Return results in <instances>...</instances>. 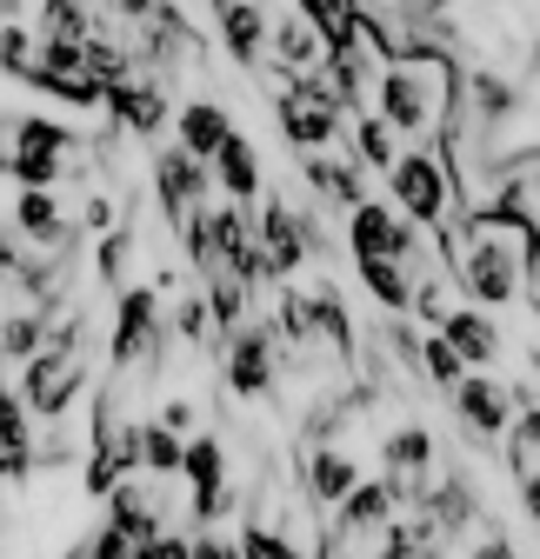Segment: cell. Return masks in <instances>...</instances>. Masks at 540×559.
Returning a JSON list of instances; mask_svg holds the SVG:
<instances>
[{
    "label": "cell",
    "instance_id": "cell-1",
    "mask_svg": "<svg viewBox=\"0 0 540 559\" xmlns=\"http://www.w3.org/2000/svg\"><path fill=\"white\" fill-rule=\"evenodd\" d=\"M67 167H74V133H67L60 120L27 114V120L8 127V167L0 174H14V187H47L54 193V180Z\"/></svg>",
    "mask_w": 540,
    "mask_h": 559
},
{
    "label": "cell",
    "instance_id": "cell-2",
    "mask_svg": "<svg viewBox=\"0 0 540 559\" xmlns=\"http://www.w3.org/2000/svg\"><path fill=\"white\" fill-rule=\"evenodd\" d=\"M387 187H394V206L408 227H447V206H454V174L447 160L434 154H400L387 167Z\"/></svg>",
    "mask_w": 540,
    "mask_h": 559
},
{
    "label": "cell",
    "instance_id": "cell-3",
    "mask_svg": "<svg viewBox=\"0 0 540 559\" xmlns=\"http://www.w3.org/2000/svg\"><path fill=\"white\" fill-rule=\"evenodd\" d=\"M87 386V354H74V346H40V354L21 367V406L40 413V419H60L67 406H74V393Z\"/></svg>",
    "mask_w": 540,
    "mask_h": 559
},
{
    "label": "cell",
    "instance_id": "cell-4",
    "mask_svg": "<svg viewBox=\"0 0 540 559\" xmlns=\"http://www.w3.org/2000/svg\"><path fill=\"white\" fill-rule=\"evenodd\" d=\"M348 247H354V260H400L408 273H421V266H427V253H421L414 227L400 221L394 206H380V200H361L354 214H348Z\"/></svg>",
    "mask_w": 540,
    "mask_h": 559
},
{
    "label": "cell",
    "instance_id": "cell-5",
    "mask_svg": "<svg viewBox=\"0 0 540 559\" xmlns=\"http://www.w3.org/2000/svg\"><path fill=\"white\" fill-rule=\"evenodd\" d=\"M274 120H281V133L294 140L301 154H320L327 140L341 133V100L320 87V74H301V81H287V94H281Z\"/></svg>",
    "mask_w": 540,
    "mask_h": 559
},
{
    "label": "cell",
    "instance_id": "cell-6",
    "mask_svg": "<svg viewBox=\"0 0 540 559\" xmlns=\"http://www.w3.org/2000/svg\"><path fill=\"white\" fill-rule=\"evenodd\" d=\"M167 346V333H161V300H154V287H133V294H120V313H114V367H127V360H148V354H161Z\"/></svg>",
    "mask_w": 540,
    "mask_h": 559
},
{
    "label": "cell",
    "instance_id": "cell-7",
    "mask_svg": "<svg viewBox=\"0 0 540 559\" xmlns=\"http://www.w3.org/2000/svg\"><path fill=\"white\" fill-rule=\"evenodd\" d=\"M227 386L240 400H267V393H274V333H267V326L240 320L227 333Z\"/></svg>",
    "mask_w": 540,
    "mask_h": 559
},
{
    "label": "cell",
    "instance_id": "cell-8",
    "mask_svg": "<svg viewBox=\"0 0 540 559\" xmlns=\"http://www.w3.org/2000/svg\"><path fill=\"white\" fill-rule=\"evenodd\" d=\"M454 413H460V427L474 433V440H507V427H514V400L488 373H467L454 386Z\"/></svg>",
    "mask_w": 540,
    "mask_h": 559
},
{
    "label": "cell",
    "instance_id": "cell-9",
    "mask_svg": "<svg viewBox=\"0 0 540 559\" xmlns=\"http://www.w3.org/2000/svg\"><path fill=\"white\" fill-rule=\"evenodd\" d=\"M180 479L193 486V520H214L227 507V453L214 433H200L180 447Z\"/></svg>",
    "mask_w": 540,
    "mask_h": 559
},
{
    "label": "cell",
    "instance_id": "cell-10",
    "mask_svg": "<svg viewBox=\"0 0 540 559\" xmlns=\"http://www.w3.org/2000/svg\"><path fill=\"white\" fill-rule=\"evenodd\" d=\"M154 187H161V206H167L174 227H187L200 206H208V167L187 160L180 147H167V154L154 160Z\"/></svg>",
    "mask_w": 540,
    "mask_h": 559
},
{
    "label": "cell",
    "instance_id": "cell-11",
    "mask_svg": "<svg viewBox=\"0 0 540 559\" xmlns=\"http://www.w3.org/2000/svg\"><path fill=\"white\" fill-rule=\"evenodd\" d=\"M260 260H267V273H274V280L301 273V260H307V240H301V221H294L287 193L260 206Z\"/></svg>",
    "mask_w": 540,
    "mask_h": 559
},
{
    "label": "cell",
    "instance_id": "cell-12",
    "mask_svg": "<svg viewBox=\"0 0 540 559\" xmlns=\"http://www.w3.org/2000/svg\"><path fill=\"white\" fill-rule=\"evenodd\" d=\"M8 227H14V240H40V247H74V227H67V214H60V200L47 193V187H21L14 193V214H8Z\"/></svg>",
    "mask_w": 540,
    "mask_h": 559
},
{
    "label": "cell",
    "instance_id": "cell-13",
    "mask_svg": "<svg viewBox=\"0 0 540 559\" xmlns=\"http://www.w3.org/2000/svg\"><path fill=\"white\" fill-rule=\"evenodd\" d=\"M107 107H114V120H120L127 133H141V140H154V133L167 127V114H174L167 94H161V81H133V74L107 87Z\"/></svg>",
    "mask_w": 540,
    "mask_h": 559
},
{
    "label": "cell",
    "instance_id": "cell-14",
    "mask_svg": "<svg viewBox=\"0 0 540 559\" xmlns=\"http://www.w3.org/2000/svg\"><path fill=\"white\" fill-rule=\"evenodd\" d=\"M341 520H333V546H348V539H374L387 533V513H394V493H387V479H361L354 493L333 507Z\"/></svg>",
    "mask_w": 540,
    "mask_h": 559
},
{
    "label": "cell",
    "instance_id": "cell-15",
    "mask_svg": "<svg viewBox=\"0 0 540 559\" xmlns=\"http://www.w3.org/2000/svg\"><path fill=\"white\" fill-rule=\"evenodd\" d=\"M441 340L460 354V367H494V360H501V333H494V320H488L481 307H454V313L441 320Z\"/></svg>",
    "mask_w": 540,
    "mask_h": 559
},
{
    "label": "cell",
    "instance_id": "cell-16",
    "mask_svg": "<svg viewBox=\"0 0 540 559\" xmlns=\"http://www.w3.org/2000/svg\"><path fill=\"white\" fill-rule=\"evenodd\" d=\"M354 486H361V466H354L348 447H314L307 453V500L314 507H341Z\"/></svg>",
    "mask_w": 540,
    "mask_h": 559
},
{
    "label": "cell",
    "instance_id": "cell-17",
    "mask_svg": "<svg viewBox=\"0 0 540 559\" xmlns=\"http://www.w3.org/2000/svg\"><path fill=\"white\" fill-rule=\"evenodd\" d=\"M227 133H234V120H227L221 100H187V107H180V154H187V160L208 167V160L221 154Z\"/></svg>",
    "mask_w": 540,
    "mask_h": 559
},
{
    "label": "cell",
    "instance_id": "cell-18",
    "mask_svg": "<svg viewBox=\"0 0 540 559\" xmlns=\"http://www.w3.org/2000/svg\"><path fill=\"white\" fill-rule=\"evenodd\" d=\"M427 460H434V433L427 427H400L387 440V493H414L427 479Z\"/></svg>",
    "mask_w": 540,
    "mask_h": 559
},
{
    "label": "cell",
    "instance_id": "cell-19",
    "mask_svg": "<svg viewBox=\"0 0 540 559\" xmlns=\"http://www.w3.org/2000/svg\"><path fill=\"white\" fill-rule=\"evenodd\" d=\"M214 8H221V40H227V53H234L240 67H254L260 47H267V14H260V0H214Z\"/></svg>",
    "mask_w": 540,
    "mask_h": 559
},
{
    "label": "cell",
    "instance_id": "cell-20",
    "mask_svg": "<svg viewBox=\"0 0 540 559\" xmlns=\"http://www.w3.org/2000/svg\"><path fill=\"white\" fill-rule=\"evenodd\" d=\"M214 180L234 193V206L260 193V160H254V140H247V133H227V140H221V154H214Z\"/></svg>",
    "mask_w": 540,
    "mask_h": 559
},
{
    "label": "cell",
    "instance_id": "cell-21",
    "mask_svg": "<svg viewBox=\"0 0 540 559\" xmlns=\"http://www.w3.org/2000/svg\"><path fill=\"white\" fill-rule=\"evenodd\" d=\"M274 53H281V67H287V81H301L307 67L327 60V47H320V34L307 27V14H281V21H274Z\"/></svg>",
    "mask_w": 540,
    "mask_h": 559
},
{
    "label": "cell",
    "instance_id": "cell-22",
    "mask_svg": "<svg viewBox=\"0 0 540 559\" xmlns=\"http://www.w3.org/2000/svg\"><path fill=\"white\" fill-rule=\"evenodd\" d=\"M361 280H367V294H374L387 313H408V307H414V273L400 266V260H361Z\"/></svg>",
    "mask_w": 540,
    "mask_h": 559
},
{
    "label": "cell",
    "instance_id": "cell-23",
    "mask_svg": "<svg viewBox=\"0 0 540 559\" xmlns=\"http://www.w3.org/2000/svg\"><path fill=\"white\" fill-rule=\"evenodd\" d=\"M27 473V413L14 393H0V486Z\"/></svg>",
    "mask_w": 540,
    "mask_h": 559
},
{
    "label": "cell",
    "instance_id": "cell-24",
    "mask_svg": "<svg viewBox=\"0 0 540 559\" xmlns=\"http://www.w3.org/2000/svg\"><path fill=\"white\" fill-rule=\"evenodd\" d=\"M40 346H47V307H34V313H8V320H0V360H21V367H27Z\"/></svg>",
    "mask_w": 540,
    "mask_h": 559
},
{
    "label": "cell",
    "instance_id": "cell-25",
    "mask_svg": "<svg viewBox=\"0 0 540 559\" xmlns=\"http://www.w3.org/2000/svg\"><path fill=\"white\" fill-rule=\"evenodd\" d=\"M374 559H441V539L427 533V520H400L380 533V552Z\"/></svg>",
    "mask_w": 540,
    "mask_h": 559
},
{
    "label": "cell",
    "instance_id": "cell-26",
    "mask_svg": "<svg viewBox=\"0 0 540 559\" xmlns=\"http://www.w3.org/2000/svg\"><path fill=\"white\" fill-rule=\"evenodd\" d=\"M141 473H154V479H174L180 473V440L161 427V419H148V427H141Z\"/></svg>",
    "mask_w": 540,
    "mask_h": 559
},
{
    "label": "cell",
    "instance_id": "cell-27",
    "mask_svg": "<svg viewBox=\"0 0 540 559\" xmlns=\"http://www.w3.org/2000/svg\"><path fill=\"white\" fill-rule=\"evenodd\" d=\"M421 373H427V380H434L441 393H454V386L467 380V367H460V354H454V346H447L441 333H434V340L421 346Z\"/></svg>",
    "mask_w": 540,
    "mask_h": 559
},
{
    "label": "cell",
    "instance_id": "cell-28",
    "mask_svg": "<svg viewBox=\"0 0 540 559\" xmlns=\"http://www.w3.org/2000/svg\"><path fill=\"white\" fill-rule=\"evenodd\" d=\"M354 147H361V160H367V167H380V174L400 160V154H394V133H387V120H380V114H367V120L354 127Z\"/></svg>",
    "mask_w": 540,
    "mask_h": 559
},
{
    "label": "cell",
    "instance_id": "cell-29",
    "mask_svg": "<svg viewBox=\"0 0 540 559\" xmlns=\"http://www.w3.org/2000/svg\"><path fill=\"white\" fill-rule=\"evenodd\" d=\"M234 552H240V559H307L301 546H287L281 533H267V526H254V520L240 526V539H234Z\"/></svg>",
    "mask_w": 540,
    "mask_h": 559
},
{
    "label": "cell",
    "instance_id": "cell-30",
    "mask_svg": "<svg viewBox=\"0 0 540 559\" xmlns=\"http://www.w3.org/2000/svg\"><path fill=\"white\" fill-rule=\"evenodd\" d=\"M0 67L27 81V67H34V34L27 27H0Z\"/></svg>",
    "mask_w": 540,
    "mask_h": 559
},
{
    "label": "cell",
    "instance_id": "cell-31",
    "mask_svg": "<svg viewBox=\"0 0 540 559\" xmlns=\"http://www.w3.org/2000/svg\"><path fill=\"white\" fill-rule=\"evenodd\" d=\"M133 559H187V539L180 533H154V539L133 546Z\"/></svg>",
    "mask_w": 540,
    "mask_h": 559
},
{
    "label": "cell",
    "instance_id": "cell-32",
    "mask_svg": "<svg viewBox=\"0 0 540 559\" xmlns=\"http://www.w3.org/2000/svg\"><path fill=\"white\" fill-rule=\"evenodd\" d=\"M187 559H240V552H234V539L200 533V539H187Z\"/></svg>",
    "mask_w": 540,
    "mask_h": 559
},
{
    "label": "cell",
    "instance_id": "cell-33",
    "mask_svg": "<svg viewBox=\"0 0 540 559\" xmlns=\"http://www.w3.org/2000/svg\"><path fill=\"white\" fill-rule=\"evenodd\" d=\"M467 559H514V546H507V539H481V546L467 552Z\"/></svg>",
    "mask_w": 540,
    "mask_h": 559
},
{
    "label": "cell",
    "instance_id": "cell-34",
    "mask_svg": "<svg viewBox=\"0 0 540 559\" xmlns=\"http://www.w3.org/2000/svg\"><path fill=\"white\" fill-rule=\"evenodd\" d=\"M87 227H114V206H107V200H101V193H94V200H87Z\"/></svg>",
    "mask_w": 540,
    "mask_h": 559
},
{
    "label": "cell",
    "instance_id": "cell-35",
    "mask_svg": "<svg viewBox=\"0 0 540 559\" xmlns=\"http://www.w3.org/2000/svg\"><path fill=\"white\" fill-rule=\"evenodd\" d=\"M520 493H527V513H533V526H540V473H533V479H520Z\"/></svg>",
    "mask_w": 540,
    "mask_h": 559
},
{
    "label": "cell",
    "instance_id": "cell-36",
    "mask_svg": "<svg viewBox=\"0 0 540 559\" xmlns=\"http://www.w3.org/2000/svg\"><path fill=\"white\" fill-rule=\"evenodd\" d=\"M0 8H21V0H0Z\"/></svg>",
    "mask_w": 540,
    "mask_h": 559
}]
</instances>
